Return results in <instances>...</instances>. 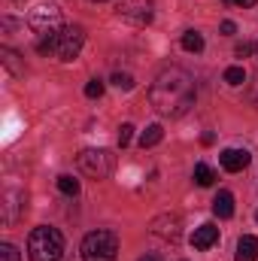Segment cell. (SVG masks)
I'll list each match as a JSON object with an SVG mask.
<instances>
[{"label": "cell", "instance_id": "obj_1", "mask_svg": "<svg viewBox=\"0 0 258 261\" xmlns=\"http://www.w3.org/2000/svg\"><path fill=\"white\" fill-rule=\"evenodd\" d=\"M194 97H197V88H194V79L189 70L183 67H164L152 88H149V100L152 107L161 113V116H170V119H179L186 116L194 107Z\"/></svg>", "mask_w": 258, "mask_h": 261}, {"label": "cell", "instance_id": "obj_2", "mask_svg": "<svg viewBox=\"0 0 258 261\" xmlns=\"http://www.w3.org/2000/svg\"><path fill=\"white\" fill-rule=\"evenodd\" d=\"M64 252V237L58 228H49V225H40L31 231L28 237V255L31 261H61Z\"/></svg>", "mask_w": 258, "mask_h": 261}, {"label": "cell", "instance_id": "obj_3", "mask_svg": "<svg viewBox=\"0 0 258 261\" xmlns=\"http://www.w3.org/2000/svg\"><path fill=\"white\" fill-rule=\"evenodd\" d=\"M116 252H119V237L107 228H97L82 240V261H116Z\"/></svg>", "mask_w": 258, "mask_h": 261}, {"label": "cell", "instance_id": "obj_4", "mask_svg": "<svg viewBox=\"0 0 258 261\" xmlns=\"http://www.w3.org/2000/svg\"><path fill=\"white\" fill-rule=\"evenodd\" d=\"M76 161H79V170L91 179H107L116 170V155L110 149H82Z\"/></svg>", "mask_w": 258, "mask_h": 261}, {"label": "cell", "instance_id": "obj_5", "mask_svg": "<svg viewBox=\"0 0 258 261\" xmlns=\"http://www.w3.org/2000/svg\"><path fill=\"white\" fill-rule=\"evenodd\" d=\"M28 24L40 34V40H43V37H58V34L64 31V28H61V9H58L55 3H40V6H34Z\"/></svg>", "mask_w": 258, "mask_h": 261}, {"label": "cell", "instance_id": "obj_6", "mask_svg": "<svg viewBox=\"0 0 258 261\" xmlns=\"http://www.w3.org/2000/svg\"><path fill=\"white\" fill-rule=\"evenodd\" d=\"M82 46H85V31L79 24H67L58 34V58L61 61H76Z\"/></svg>", "mask_w": 258, "mask_h": 261}, {"label": "cell", "instance_id": "obj_7", "mask_svg": "<svg viewBox=\"0 0 258 261\" xmlns=\"http://www.w3.org/2000/svg\"><path fill=\"white\" fill-rule=\"evenodd\" d=\"M149 231H152V237H158V240L179 243V237H183V219H179L176 213H161V216L152 219Z\"/></svg>", "mask_w": 258, "mask_h": 261}, {"label": "cell", "instance_id": "obj_8", "mask_svg": "<svg viewBox=\"0 0 258 261\" xmlns=\"http://www.w3.org/2000/svg\"><path fill=\"white\" fill-rule=\"evenodd\" d=\"M119 18H125L131 24L143 28L152 21V3L149 0H122L119 3Z\"/></svg>", "mask_w": 258, "mask_h": 261}, {"label": "cell", "instance_id": "obj_9", "mask_svg": "<svg viewBox=\"0 0 258 261\" xmlns=\"http://www.w3.org/2000/svg\"><path fill=\"white\" fill-rule=\"evenodd\" d=\"M21 203H24V192H18V189H6L3 203H0V222H3V225H12V222L18 219Z\"/></svg>", "mask_w": 258, "mask_h": 261}, {"label": "cell", "instance_id": "obj_10", "mask_svg": "<svg viewBox=\"0 0 258 261\" xmlns=\"http://www.w3.org/2000/svg\"><path fill=\"white\" fill-rule=\"evenodd\" d=\"M219 161H222V167H225L228 173H240V170L249 167L252 155H249L246 149H225V152L219 155Z\"/></svg>", "mask_w": 258, "mask_h": 261}, {"label": "cell", "instance_id": "obj_11", "mask_svg": "<svg viewBox=\"0 0 258 261\" xmlns=\"http://www.w3.org/2000/svg\"><path fill=\"white\" fill-rule=\"evenodd\" d=\"M216 240H219V228H216L213 222H203L200 228H194V234H192V246L194 249H210Z\"/></svg>", "mask_w": 258, "mask_h": 261}, {"label": "cell", "instance_id": "obj_12", "mask_svg": "<svg viewBox=\"0 0 258 261\" xmlns=\"http://www.w3.org/2000/svg\"><path fill=\"white\" fill-rule=\"evenodd\" d=\"M237 261H258V237L252 234H246V237H240L237 240Z\"/></svg>", "mask_w": 258, "mask_h": 261}, {"label": "cell", "instance_id": "obj_13", "mask_svg": "<svg viewBox=\"0 0 258 261\" xmlns=\"http://www.w3.org/2000/svg\"><path fill=\"white\" fill-rule=\"evenodd\" d=\"M213 213L219 219H231L234 216V195L231 192H219V195L213 197Z\"/></svg>", "mask_w": 258, "mask_h": 261}, {"label": "cell", "instance_id": "obj_14", "mask_svg": "<svg viewBox=\"0 0 258 261\" xmlns=\"http://www.w3.org/2000/svg\"><path fill=\"white\" fill-rule=\"evenodd\" d=\"M0 61H3V67H6L12 76H21V73H24V64L18 61V55H15L9 46H3V49H0Z\"/></svg>", "mask_w": 258, "mask_h": 261}, {"label": "cell", "instance_id": "obj_15", "mask_svg": "<svg viewBox=\"0 0 258 261\" xmlns=\"http://www.w3.org/2000/svg\"><path fill=\"white\" fill-rule=\"evenodd\" d=\"M161 140H164V128H161V125H149V128L140 134V146H143V149H152V146H158Z\"/></svg>", "mask_w": 258, "mask_h": 261}, {"label": "cell", "instance_id": "obj_16", "mask_svg": "<svg viewBox=\"0 0 258 261\" xmlns=\"http://www.w3.org/2000/svg\"><path fill=\"white\" fill-rule=\"evenodd\" d=\"M194 182H197L200 189L213 186V182H216V170H213L210 164H203V161H200V164H194Z\"/></svg>", "mask_w": 258, "mask_h": 261}, {"label": "cell", "instance_id": "obj_17", "mask_svg": "<svg viewBox=\"0 0 258 261\" xmlns=\"http://www.w3.org/2000/svg\"><path fill=\"white\" fill-rule=\"evenodd\" d=\"M183 49H186V52H194V55L203 52V37H200L197 31H186V34H183Z\"/></svg>", "mask_w": 258, "mask_h": 261}, {"label": "cell", "instance_id": "obj_18", "mask_svg": "<svg viewBox=\"0 0 258 261\" xmlns=\"http://www.w3.org/2000/svg\"><path fill=\"white\" fill-rule=\"evenodd\" d=\"M58 192L67 197H76L79 195V179H73V176H58Z\"/></svg>", "mask_w": 258, "mask_h": 261}, {"label": "cell", "instance_id": "obj_19", "mask_svg": "<svg viewBox=\"0 0 258 261\" xmlns=\"http://www.w3.org/2000/svg\"><path fill=\"white\" fill-rule=\"evenodd\" d=\"M225 82L228 85H243L246 82V70L243 67H228L225 70Z\"/></svg>", "mask_w": 258, "mask_h": 261}, {"label": "cell", "instance_id": "obj_20", "mask_svg": "<svg viewBox=\"0 0 258 261\" xmlns=\"http://www.w3.org/2000/svg\"><path fill=\"white\" fill-rule=\"evenodd\" d=\"M113 85L122 88V91H131L134 88V76L131 73H113Z\"/></svg>", "mask_w": 258, "mask_h": 261}, {"label": "cell", "instance_id": "obj_21", "mask_svg": "<svg viewBox=\"0 0 258 261\" xmlns=\"http://www.w3.org/2000/svg\"><path fill=\"white\" fill-rule=\"evenodd\" d=\"M104 88H107V85H104L100 79H91V82H85V97H100Z\"/></svg>", "mask_w": 258, "mask_h": 261}, {"label": "cell", "instance_id": "obj_22", "mask_svg": "<svg viewBox=\"0 0 258 261\" xmlns=\"http://www.w3.org/2000/svg\"><path fill=\"white\" fill-rule=\"evenodd\" d=\"M0 261H21L18 258V249L12 243H0Z\"/></svg>", "mask_w": 258, "mask_h": 261}, {"label": "cell", "instance_id": "obj_23", "mask_svg": "<svg viewBox=\"0 0 258 261\" xmlns=\"http://www.w3.org/2000/svg\"><path fill=\"white\" fill-rule=\"evenodd\" d=\"M131 140H134V125H122L119 128V146H128Z\"/></svg>", "mask_w": 258, "mask_h": 261}, {"label": "cell", "instance_id": "obj_24", "mask_svg": "<svg viewBox=\"0 0 258 261\" xmlns=\"http://www.w3.org/2000/svg\"><path fill=\"white\" fill-rule=\"evenodd\" d=\"M222 34H237V24L234 21H222Z\"/></svg>", "mask_w": 258, "mask_h": 261}, {"label": "cell", "instance_id": "obj_25", "mask_svg": "<svg viewBox=\"0 0 258 261\" xmlns=\"http://www.w3.org/2000/svg\"><path fill=\"white\" fill-rule=\"evenodd\" d=\"M249 52H252V46H249V43H240V46H237V55H240V58H246Z\"/></svg>", "mask_w": 258, "mask_h": 261}, {"label": "cell", "instance_id": "obj_26", "mask_svg": "<svg viewBox=\"0 0 258 261\" xmlns=\"http://www.w3.org/2000/svg\"><path fill=\"white\" fill-rule=\"evenodd\" d=\"M200 143H203V146H213V143H216V134H210V130H207V134L200 137Z\"/></svg>", "mask_w": 258, "mask_h": 261}, {"label": "cell", "instance_id": "obj_27", "mask_svg": "<svg viewBox=\"0 0 258 261\" xmlns=\"http://www.w3.org/2000/svg\"><path fill=\"white\" fill-rule=\"evenodd\" d=\"M231 3H237L240 9H249V6H255L258 0H231Z\"/></svg>", "mask_w": 258, "mask_h": 261}, {"label": "cell", "instance_id": "obj_28", "mask_svg": "<svg viewBox=\"0 0 258 261\" xmlns=\"http://www.w3.org/2000/svg\"><path fill=\"white\" fill-rule=\"evenodd\" d=\"M252 107H255V110H258V82H255V85H252Z\"/></svg>", "mask_w": 258, "mask_h": 261}, {"label": "cell", "instance_id": "obj_29", "mask_svg": "<svg viewBox=\"0 0 258 261\" xmlns=\"http://www.w3.org/2000/svg\"><path fill=\"white\" fill-rule=\"evenodd\" d=\"M140 261H158V255H143Z\"/></svg>", "mask_w": 258, "mask_h": 261}, {"label": "cell", "instance_id": "obj_30", "mask_svg": "<svg viewBox=\"0 0 258 261\" xmlns=\"http://www.w3.org/2000/svg\"><path fill=\"white\" fill-rule=\"evenodd\" d=\"M94 3H104V0H94Z\"/></svg>", "mask_w": 258, "mask_h": 261}, {"label": "cell", "instance_id": "obj_31", "mask_svg": "<svg viewBox=\"0 0 258 261\" xmlns=\"http://www.w3.org/2000/svg\"><path fill=\"white\" fill-rule=\"evenodd\" d=\"M255 222H258V213H255Z\"/></svg>", "mask_w": 258, "mask_h": 261}, {"label": "cell", "instance_id": "obj_32", "mask_svg": "<svg viewBox=\"0 0 258 261\" xmlns=\"http://www.w3.org/2000/svg\"><path fill=\"white\" fill-rule=\"evenodd\" d=\"M255 55H258V46H255Z\"/></svg>", "mask_w": 258, "mask_h": 261}]
</instances>
